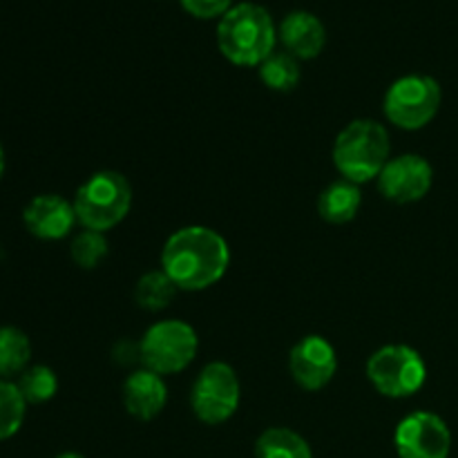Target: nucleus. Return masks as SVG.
I'll return each instance as SVG.
<instances>
[{
    "instance_id": "nucleus-1",
    "label": "nucleus",
    "mask_w": 458,
    "mask_h": 458,
    "mask_svg": "<svg viewBox=\"0 0 458 458\" xmlns=\"http://www.w3.org/2000/svg\"><path fill=\"white\" fill-rule=\"evenodd\" d=\"M231 267L228 242L208 226H183L165 240L161 268L179 291H206Z\"/></svg>"
},
{
    "instance_id": "nucleus-2",
    "label": "nucleus",
    "mask_w": 458,
    "mask_h": 458,
    "mask_svg": "<svg viewBox=\"0 0 458 458\" xmlns=\"http://www.w3.org/2000/svg\"><path fill=\"white\" fill-rule=\"evenodd\" d=\"M277 43L271 13L255 3L233 4L217 25V47L226 61L240 67H259Z\"/></svg>"
},
{
    "instance_id": "nucleus-3",
    "label": "nucleus",
    "mask_w": 458,
    "mask_h": 458,
    "mask_svg": "<svg viewBox=\"0 0 458 458\" xmlns=\"http://www.w3.org/2000/svg\"><path fill=\"white\" fill-rule=\"evenodd\" d=\"M392 141L383 123L374 119H356L344 125L334 141V165L343 179L362 183L378 179L392 159Z\"/></svg>"
},
{
    "instance_id": "nucleus-4",
    "label": "nucleus",
    "mask_w": 458,
    "mask_h": 458,
    "mask_svg": "<svg viewBox=\"0 0 458 458\" xmlns=\"http://www.w3.org/2000/svg\"><path fill=\"white\" fill-rule=\"evenodd\" d=\"M72 204L81 226L107 233L128 217L132 208V186L128 177L116 170H98L81 183Z\"/></svg>"
},
{
    "instance_id": "nucleus-5",
    "label": "nucleus",
    "mask_w": 458,
    "mask_h": 458,
    "mask_svg": "<svg viewBox=\"0 0 458 458\" xmlns=\"http://www.w3.org/2000/svg\"><path fill=\"white\" fill-rule=\"evenodd\" d=\"M441 101L443 89L434 76L407 74L387 88L383 112L392 125L414 132L432 123L441 110Z\"/></svg>"
},
{
    "instance_id": "nucleus-6",
    "label": "nucleus",
    "mask_w": 458,
    "mask_h": 458,
    "mask_svg": "<svg viewBox=\"0 0 458 458\" xmlns=\"http://www.w3.org/2000/svg\"><path fill=\"white\" fill-rule=\"evenodd\" d=\"M365 374L380 396L410 398L423 389L428 380V365L410 344H385L371 353Z\"/></svg>"
},
{
    "instance_id": "nucleus-7",
    "label": "nucleus",
    "mask_w": 458,
    "mask_h": 458,
    "mask_svg": "<svg viewBox=\"0 0 458 458\" xmlns=\"http://www.w3.org/2000/svg\"><path fill=\"white\" fill-rule=\"evenodd\" d=\"M139 347L146 369L159 376H173L191 367L199 352V338L188 322L170 318L148 327Z\"/></svg>"
},
{
    "instance_id": "nucleus-8",
    "label": "nucleus",
    "mask_w": 458,
    "mask_h": 458,
    "mask_svg": "<svg viewBox=\"0 0 458 458\" xmlns=\"http://www.w3.org/2000/svg\"><path fill=\"white\" fill-rule=\"evenodd\" d=\"M242 385L228 362H208L191 389L192 414L206 425H222L240 410Z\"/></svg>"
},
{
    "instance_id": "nucleus-9",
    "label": "nucleus",
    "mask_w": 458,
    "mask_h": 458,
    "mask_svg": "<svg viewBox=\"0 0 458 458\" xmlns=\"http://www.w3.org/2000/svg\"><path fill=\"white\" fill-rule=\"evenodd\" d=\"M394 445L401 458H447L452 432L434 411H411L398 423Z\"/></svg>"
},
{
    "instance_id": "nucleus-10",
    "label": "nucleus",
    "mask_w": 458,
    "mask_h": 458,
    "mask_svg": "<svg viewBox=\"0 0 458 458\" xmlns=\"http://www.w3.org/2000/svg\"><path fill=\"white\" fill-rule=\"evenodd\" d=\"M380 195L394 204H414L420 201L434 183V168L425 157L401 155L387 161L378 174Z\"/></svg>"
},
{
    "instance_id": "nucleus-11",
    "label": "nucleus",
    "mask_w": 458,
    "mask_h": 458,
    "mask_svg": "<svg viewBox=\"0 0 458 458\" xmlns=\"http://www.w3.org/2000/svg\"><path fill=\"white\" fill-rule=\"evenodd\" d=\"M289 371L304 392H320L338 371V353L322 335H304L291 349Z\"/></svg>"
},
{
    "instance_id": "nucleus-12",
    "label": "nucleus",
    "mask_w": 458,
    "mask_h": 458,
    "mask_svg": "<svg viewBox=\"0 0 458 458\" xmlns=\"http://www.w3.org/2000/svg\"><path fill=\"white\" fill-rule=\"evenodd\" d=\"M25 228L34 237L45 242L63 240L72 233L76 219V210L72 201L61 195H38L22 210Z\"/></svg>"
},
{
    "instance_id": "nucleus-13",
    "label": "nucleus",
    "mask_w": 458,
    "mask_h": 458,
    "mask_svg": "<svg viewBox=\"0 0 458 458\" xmlns=\"http://www.w3.org/2000/svg\"><path fill=\"white\" fill-rule=\"evenodd\" d=\"M277 40L282 43L284 52L295 56L298 61H311L320 56L327 45L325 22L311 12L295 9L286 13L284 21L277 25Z\"/></svg>"
},
{
    "instance_id": "nucleus-14",
    "label": "nucleus",
    "mask_w": 458,
    "mask_h": 458,
    "mask_svg": "<svg viewBox=\"0 0 458 458\" xmlns=\"http://www.w3.org/2000/svg\"><path fill=\"white\" fill-rule=\"evenodd\" d=\"M123 407L132 419L152 420L165 410L168 403V387L164 376L150 369H137L123 383Z\"/></svg>"
},
{
    "instance_id": "nucleus-15",
    "label": "nucleus",
    "mask_w": 458,
    "mask_h": 458,
    "mask_svg": "<svg viewBox=\"0 0 458 458\" xmlns=\"http://www.w3.org/2000/svg\"><path fill=\"white\" fill-rule=\"evenodd\" d=\"M360 206V186L353 182H347V179H338V182L329 183L320 192V197H318V213H320V217L327 224H335V226L353 222Z\"/></svg>"
},
{
    "instance_id": "nucleus-16",
    "label": "nucleus",
    "mask_w": 458,
    "mask_h": 458,
    "mask_svg": "<svg viewBox=\"0 0 458 458\" xmlns=\"http://www.w3.org/2000/svg\"><path fill=\"white\" fill-rule=\"evenodd\" d=\"M255 458H313V452L293 429L268 428L255 441Z\"/></svg>"
},
{
    "instance_id": "nucleus-17",
    "label": "nucleus",
    "mask_w": 458,
    "mask_h": 458,
    "mask_svg": "<svg viewBox=\"0 0 458 458\" xmlns=\"http://www.w3.org/2000/svg\"><path fill=\"white\" fill-rule=\"evenodd\" d=\"M31 343L18 327H0V378H18L30 367Z\"/></svg>"
},
{
    "instance_id": "nucleus-18",
    "label": "nucleus",
    "mask_w": 458,
    "mask_h": 458,
    "mask_svg": "<svg viewBox=\"0 0 458 458\" xmlns=\"http://www.w3.org/2000/svg\"><path fill=\"white\" fill-rule=\"evenodd\" d=\"M259 81L273 92H293L298 88L302 72H300V61L291 56L289 52H273L262 65L258 67Z\"/></svg>"
},
{
    "instance_id": "nucleus-19",
    "label": "nucleus",
    "mask_w": 458,
    "mask_h": 458,
    "mask_svg": "<svg viewBox=\"0 0 458 458\" xmlns=\"http://www.w3.org/2000/svg\"><path fill=\"white\" fill-rule=\"evenodd\" d=\"M177 291L174 282L165 276L164 268H159V271H148L139 277L137 286H134V300L146 311H164L173 302Z\"/></svg>"
},
{
    "instance_id": "nucleus-20",
    "label": "nucleus",
    "mask_w": 458,
    "mask_h": 458,
    "mask_svg": "<svg viewBox=\"0 0 458 458\" xmlns=\"http://www.w3.org/2000/svg\"><path fill=\"white\" fill-rule=\"evenodd\" d=\"M27 416V401L13 380L0 378V443L21 432Z\"/></svg>"
},
{
    "instance_id": "nucleus-21",
    "label": "nucleus",
    "mask_w": 458,
    "mask_h": 458,
    "mask_svg": "<svg viewBox=\"0 0 458 458\" xmlns=\"http://www.w3.org/2000/svg\"><path fill=\"white\" fill-rule=\"evenodd\" d=\"M13 383L18 385L27 405H43V403L52 401L58 392V378L47 365L27 367Z\"/></svg>"
},
{
    "instance_id": "nucleus-22",
    "label": "nucleus",
    "mask_w": 458,
    "mask_h": 458,
    "mask_svg": "<svg viewBox=\"0 0 458 458\" xmlns=\"http://www.w3.org/2000/svg\"><path fill=\"white\" fill-rule=\"evenodd\" d=\"M107 250H110V244H107L106 233L88 231V228H83L70 244L72 262L83 271L97 268L107 258Z\"/></svg>"
},
{
    "instance_id": "nucleus-23",
    "label": "nucleus",
    "mask_w": 458,
    "mask_h": 458,
    "mask_svg": "<svg viewBox=\"0 0 458 458\" xmlns=\"http://www.w3.org/2000/svg\"><path fill=\"white\" fill-rule=\"evenodd\" d=\"M182 7L191 16L210 21V18H222L233 7V0H179Z\"/></svg>"
},
{
    "instance_id": "nucleus-24",
    "label": "nucleus",
    "mask_w": 458,
    "mask_h": 458,
    "mask_svg": "<svg viewBox=\"0 0 458 458\" xmlns=\"http://www.w3.org/2000/svg\"><path fill=\"white\" fill-rule=\"evenodd\" d=\"M4 168H7V157H4V148L3 143H0V182H3L4 177Z\"/></svg>"
},
{
    "instance_id": "nucleus-25",
    "label": "nucleus",
    "mask_w": 458,
    "mask_h": 458,
    "mask_svg": "<svg viewBox=\"0 0 458 458\" xmlns=\"http://www.w3.org/2000/svg\"><path fill=\"white\" fill-rule=\"evenodd\" d=\"M56 458H85V456L79 454V452H63V454H58Z\"/></svg>"
}]
</instances>
